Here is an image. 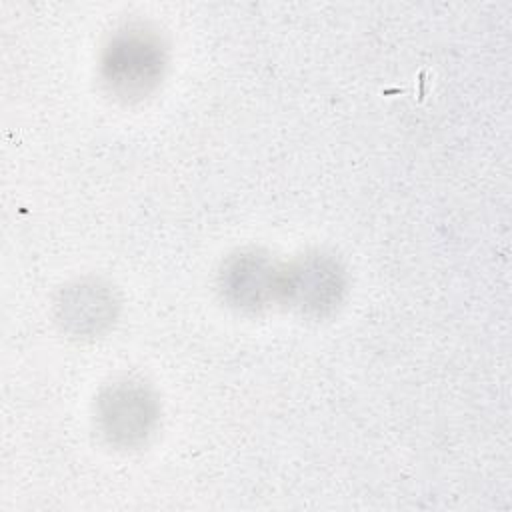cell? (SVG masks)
<instances>
[{
    "label": "cell",
    "mask_w": 512,
    "mask_h": 512,
    "mask_svg": "<svg viewBox=\"0 0 512 512\" xmlns=\"http://www.w3.org/2000/svg\"><path fill=\"white\" fill-rule=\"evenodd\" d=\"M272 272V268H266L256 258H240L228 272V290H232L240 302L246 300L250 304H258L270 288H278Z\"/></svg>",
    "instance_id": "cell-4"
},
{
    "label": "cell",
    "mask_w": 512,
    "mask_h": 512,
    "mask_svg": "<svg viewBox=\"0 0 512 512\" xmlns=\"http://www.w3.org/2000/svg\"><path fill=\"white\" fill-rule=\"evenodd\" d=\"M158 406L140 382L110 386L98 402V420L104 436L118 446L140 444L156 424Z\"/></svg>",
    "instance_id": "cell-1"
},
{
    "label": "cell",
    "mask_w": 512,
    "mask_h": 512,
    "mask_svg": "<svg viewBox=\"0 0 512 512\" xmlns=\"http://www.w3.org/2000/svg\"><path fill=\"white\" fill-rule=\"evenodd\" d=\"M104 68L106 82L116 92L130 96L148 90L160 74L162 58L158 46L140 36H130L108 50Z\"/></svg>",
    "instance_id": "cell-2"
},
{
    "label": "cell",
    "mask_w": 512,
    "mask_h": 512,
    "mask_svg": "<svg viewBox=\"0 0 512 512\" xmlns=\"http://www.w3.org/2000/svg\"><path fill=\"white\" fill-rule=\"evenodd\" d=\"M112 296L98 284H78L70 288L60 304L62 318L78 334L98 332L112 318Z\"/></svg>",
    "instance_id": "cell-3"
}]
</instances>
